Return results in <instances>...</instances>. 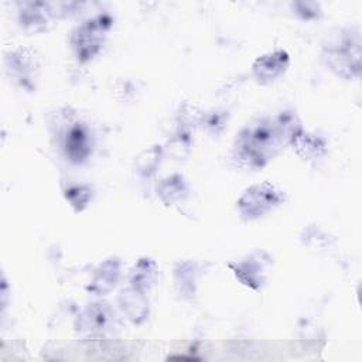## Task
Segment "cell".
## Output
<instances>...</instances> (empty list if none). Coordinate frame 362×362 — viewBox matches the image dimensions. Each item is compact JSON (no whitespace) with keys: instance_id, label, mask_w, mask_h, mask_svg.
<instances>
[{"instance_id":"obj_4","label":"cell","mask_w":362,"mask_h":362,"mask_svg":"<svg viewBox=\"0 0 362 362\" xmlns=\"http://www.w3.org/2000/svg\"><path fill=\"white\" fill-rule=\"evenodd\" d=\"M286 192L273 182L263 181L246 188L236 201L239 215L246 221H253L274 211L286 201Z\"/></svg>"},{"instance_id":"obj_2","label":"cell","mask_w":362,"mask_h":362,"mask_svg":"<svg viewBox=\"0 0 362 362\" xmlns=\"http://www.w3.org/2000/svg\"><path fill=\"white\" fill-rule=\"evenodd\" d=\"M49 130L71 163L81 164L92 154L93 139L90 130L71 107L58 109L51 116Z\"/></svg>"},{"instance_id":"obj_3","label":"cell","mask_w":362,"mask_h":362,"mask_svg":"<svg viewBox=\"0 0 362 362\" xmlns=\"http://www.w3.org/2000/svg\"><path fill=\"white\" fill-rule=\"evenodd\" d=\"M361 30L358 25L341 28L322 47L325 65L345 79L361 75Z\"/></svg>"},{"instance_id":"obj_19","label":"cell","mask_w":362,"mask_h":362,"mask_svg":"<svg viewBox=\"0 0 362 362\" xmlns=\"http://www.w3.org/2000/svg\"><path fill=\"white\" fill-rule=\"evenodd\" d=\"M290 7L297 16H300L304 20H313L320 17L321 14V6L317 1H308V0L291 1Z\"/></svg>"},{"instance_id":"obj_17","label":"cell","mask_w":362,"mask_h":362,"mask_svg":"<svg viewBox=\"0 0 362 362\" xmlns=\"http://www.w3.org/2000/svg\"><path fill=\"white\" fill-rule=\"evenodd\" d=\"M160 157H161V148L157 146L148 150H144L136 160L137 171L144 177H150L151 174H154L157 165L160 164Z\"/></svg>"},{"instance_id":"obj_7","label":"cell","mask_w":362,"mask_h":362,"mask_svg":"<svg viewBox=\"0 0 362 362\" xmlns=\"http://www.w3.org/2000/svg\"><path fill=\"white\" fill-rule=\"evenodd\" d=\"M270 266L272 257L263 250H255L242 260L229 264L235 277L252 290H260L264 286Z\"/></svg>"},{"instance_id":"obj_10","label":"cell","mask_w":362,"mask_h":362,"mask_svg":"<svg viewBox=\"0 0 362 362\" xmlns=\"http://www.w3.org/2000/svg\"><path fill=\"white\" fill-rule=\"evenodd\" d=\"M49 17H52L51 3L23 1L18 3V24L28 33H41L47 30Z\"/></svg>"},{"instance_id":"obj_11","label":"cell","mask_w":362,"mask_h":362,"mask_svg":"<svg viewBox=\"0 0 362 362\" xmlns=\"http://www.w3.org/2000/svg\"><path fill=\"white\" fill-rule=\"evenodd\" d=\"M119 307L122 313L127 317L134 324H141L143 321L147 320L148 313H150V305L148 300L146 297V293L127 286L123 288L117 297Z\"/></svg>"},{"instance_id":"obj_13","label":"cell","mask_w":362,"mask_h":362,"mask_svg":"<svg viewBox=\"0 0 362 362\" xmlns=\"http://www.w3.org/2000/svg\"><path fill=\"white\" fill-rule=\"evenodd\" d=\"M291 146L296 151V154L310 163H315L321 160L327 154V140L318 134L304 132L301 130L294 140L291 141Z\"/></svg>"},{"instance_id":"obj_5","label":"cell","mask_w":362,"mask_h":362,"mask_svg":"<svg viewBox=\"0 0 362 362\" xmlns=\"http://www.w3.org/2000/svg\"><path fill=\"white\" fill-rule=\"evenodd\" d=\"M110 27V18L106 16H96L82 21L71 34V45L75 57L86 62L96 57L106 38V33Z\"/></svg>"},{"instance_id":"obj_18","label":"cell","mask_w":362,"mask_h":362,"mask_svg":"<svg viewBox=\"0 0 362 362\" xmlns=\"http://www.w3.org/2000/svg\"><path fill=\"white\" fill-rule=\"evenodd\" d=\"M65 198L76 211H82L92 199V188L89 185H72L65 191Z\"/></svg>"},{"instance_id":"obj_16","label":"cell","mask_w":362,"mask_h":362,"mask_svg":"<svg viewBox=\"0 0 362 362\" xmlns=\"http://www.w3.org/2000/svg\"><path fill=\"white\" fill-rule=\"evenodd\" d=\"M199 274L198 264L195 262H180L174 269L175 286L182 297L191 298L195 294V284Z\"/></svg>"},{"instance_id":"obj_12","label":"cell","mask_w":362,"mask_h":362,"mask_svg":"<svg viewBox=\"0 0 362 362\" xmlns=\"http://www.w3.org/2000/svg\"><path fill=\"white\" fill-rule=\"evenodd\" d=\"M120 269H122V263L117 257H110L102 262L96 267L90 279L88 291L93 293L95 296H103L110 290H113L120 279Z\"/></svg>"},{"instance_id":"obj_9","label":"cell","mask_w":362,"mask_h":362,"mask_svg":"<svg viewBox=\"0 0 362 362\" xmlns=\"http://www.w3.org/2000/svg\"><path fill=\"white\" fill-rule=\"evenodd\" d=\"M290 64V55L284 49H274L257 57L252 65L253 76L266 85L284 74Z\"/></svg>"},{"instance_id":"obj_15","label":"cell","mask_w":362,"mask_h":362,"mask_svg":"<svg viewBox=\"0 0 362 362\" xmlns=\"http://www.w3.org/2000/svg\"><path fill=\"white\" fill-rule=\"evenodd\" d=\"M157 273H158V267H157V263L150 259V257H140L133 269L130 270V276H129V286L143 291V293H147L156 279H157Z\"/></svg>"},{"instance_id":"obj_1","label":"cell","mask_w":362,"mask_h":362,"mask_svg":"<svg viewBox=\"0 0 362 362\" xmlns=\"http://www.w3.org/2000/svg\"><path fill=\"white\" fill-rule=\"evenodd\" d=\"M286 146L274 117H259L246 124L238 134L232 147V160L242 168L259 170Z\"/></svg>"},{"instance_id":"obj_8","label":"cell","mask_w":362,"mask_h":362,"mask_svg":"<svg viewBox=\"0 0 362 362\" xmlns=\"http://www.w3.org/2000/svg\"><path fill=\"white\" fill-rule=\"evenodd\" d=\"M115 320V313L105 301H95L88 304L76 318L75 327L79 334L85 337H102L106 334Z\"/></svg>"},{"instance_id":"obj_14","label":"cell","mask_w":362,"mask_h":362,"mask_svg":"<svg viewBox=\"0 0 362 362\" xmlns=\"http://www.w3.org/2000/svg\"><path fill=\"white\" fill-rule=\"evenodd\" d=\"M156 191L160 201L167 206L182 202L189 194L188 184L185 178L180 174H171L160 180L156 187Z\"/></svg>"},{"instance_id":"obj_6","label":"cell","mask_w":362,"mask_h":362,"mask_svg":"<svg viewBox=\"0 0 362 362\" xmlns=\"http://www.w3.org/2000/svg\"><path fill=\"white\" fill-rule=\"evenodd\" d=\"M6 71L21 88L33 90L40 69V61L34 49L17 47L6 54Z\"/></svg>"}]
</instances>
